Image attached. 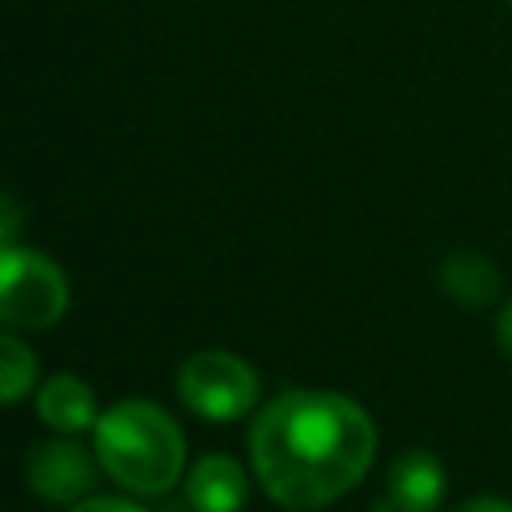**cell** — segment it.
<instances>
[{"instance_id":"30bf717a","label":"cell","mask_w":512,"mask_h":512,"mask_svg":"<svg viewBox=\"0 0 512 512\" xmlns=\"http://www.w3.org/2000/svg\"><path fill=\"white\" fill-rule=\"evenodd\" d=\"M36 376H40L36 352L20 336L0 332V404L24 400L36 388Z\"/></svg>"},{"instance_id":"3957f363","label":"cell","mask_w":512,"mask_h":512,"mask_svg":"<svg viewBox=\"0 0 512 512\" xmlns=\"http://www.w3.org/2000/svg\"><path fill=\"white\" fill-rule=\"evenodd\" d=\"M68 300V276L52 256L20 244L0 252V324L20 332L52 328L68 312Z\"/></svg>"},{"instance_id":"6da1fadb","label":"cell","mask_w":512,"mask_h":512,"mask_svg":"<svg viewBox=\"0 0 512 512\" xmlns=\"http://www.w3.org/2000/svg\"><path fill=\"white\" fill-rule=\"evenodd\" d=\"M376 424L340 392L292 388L256 412L248 460L280 508L316 512L348 496L372 468Z\"/></svg>"},{"instance_id":"4fadbf2b","label":"cell","mask_w":512,"mask_h":512,"mask_svg":"<svg viewBox=\"0 0 512 512\" xmlns=\"http://www.w3.org/2000/svg\"><path fill=\"white\" fill-rule=\"evenodd\" d=\"M452 512H512V504L500 500V496H472V500L456 504Z\"/></svg>"},{"instance_id":"9c48e42d","label":"cell","mask_w":512,"mask_h":512,"mask_svg":"<svg viewBox=\"0 0 512 512\" xmlns=\"http://www.w3.org/2000/svg\"><path fill=\"white\" fill-rule=\"evenodd\" d=\"M440 284L452 300H460L468 308H480L500 292V272L480 252H452L440 264Z\"/></svg>"},{"instance_id":"277c9868","label":"cell","mask_w":512,"mask_h":512,"mask_svg":"<svg viewBox=\"0 0 512 512\" xmlns=\"http://www.w3.org/2000/svg\"><path fill=\"white\" fill-rule=\"evenodd\" d=\"M176 392H180L184 408L204 416V420H236V416H248L256 408L260 376L236 352L208 348V352H196L180 364Z\"/></svg>"},{"instance_id":"7a4b0ae2","label":"cell","mask_w":512,"mask_h":512,"mask_svg":"<svg viewBox=\"0 0 512 512\" xmlns=\"http://www.w3.org/2000/svg\"><path fill=\"white\" fill-rule=\"evenodd\" d=\"M100 468L136 496H164L184 476V432L152 400H116L96 428Z\"/></svg>"},{"instance_id":"8fae6325","label":"cell","mask_w":512,"mask_h":512,"mask_svg":"<svg viewBox=\"0 0 512 512\" xmlns=\"http://www.w3.org/2000/svg\"><path fill=\"white\" fill-rule=\"evenodd\" d=\"M24 228V208L12 192H0V252L16 248V236Z\"/></svg>"},{"instance_id":"8992f818","label":"cell","mask_w":512,"mask_h":512,"mask_svg":"<svg viewBox=\"0 0 512 512\" xmlns=\"http://www.w3.org/2000/svg\"><path fill=\"white\" fill-rule=\"evenodd\" d=\"M444 488H448L444 464L432 452L412 448L392 460L384 480V504L392 512H436L444 500Z\"/></svg>"},{"instance_id":"5bb4252c","label":"cell","mask_w":512,"mask_h":512,"mask_svg":"<svg viewBox=\"0 0 512 512\" xmlns=\"http://www.w3.org/2000/svg\"><path fill=\"white\" fill-rule=\"evenodd\" d=\"M496 340H500V348L512 356V300L500 308V316H496Z\"/></svg>"},{"instance_id":"5b68a950","label":"cell","mask_w":512,"mask_h":512,"mask_svg":"<svg viewBox=\"0 0 512 512\" xmlns=\"http://www.w3.org/2000/svg\"><path fill=\"white\" fill-rule=\"evenodd\" d=\"M100 472L104 468H100L96 452H88L72 436H52V440L32 444L28 464H24L28 488L48 504H68V508L96 492Z\"/></svg>"},{"instance_id":"52a82bcc","label":"cell","mask_w":512,"mask_h":512,"mask_svg":"<svg viewBox=\"0 0 512 512\" xmlns=\"http://www.w3.org/2000/svg\"><path fill=\"white\" fill-rule=\"evenodd\" d=\"M36 416L56 436H80V432L96 428V420H100L96 392L88 388V380H80L72 372H56L36 388Z\"/></svg>"},{"instance_id":"9a60e30c","label":"cell","mask_w":512,"mask_h":512,"mask_svg":"<svg viewBox=\"0 0 512 512\" xmlns=\"http://www.w3.org/2000/svg\"><path fill=\"white\" fill-rule=\"evenodd\" d=\"M508 4H512V0H508Z\"/></svg>"},{"instance_id":"ba28073f","label":"cell","mask_w":512,"mask_h":512,"mask_svg":"<svg viewBox=\"0 0 512 512\" xmlns=\"http://www.w3.org/2000/svg\"><path fill=\"white\" fill-rule=\"evenodd\" d=\"M184 496L192 512H240L248 500V472L232 456L208 452L192 464L184 480Z\"/></svg>"},{"instance_id":"7c38bea8","label":"cell","mask_w":512,"mask_h":512,"mask_svg":"<svg viewBox=\"0 0 512 512\" xmlns=\"http://www.w3.org/2000/svg\"><path fill=\"white\" fill-rule=\"evenodd\" d=\"M68 512H144L140 504H132V500H120V496H88V500H80V504H72Z\"/></svg>"}]
</instances>
